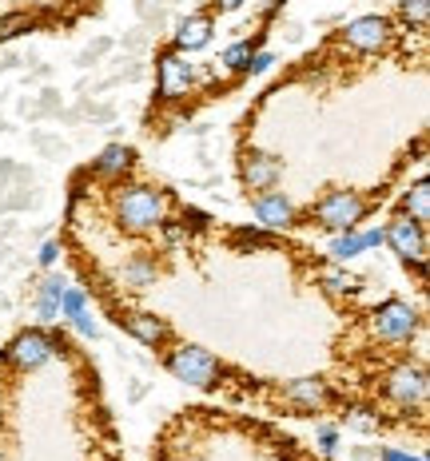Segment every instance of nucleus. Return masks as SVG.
<instances>
[{"label": "nucleus", "instance_id": "2eb2a0df", "mask_svg": "<svg viewBox=\"0 0 430 461\" xmlns=\"http://www.w3.org/2000/svg\"><path fill=\"white\" fill-rule=\"evenodd\" d=\"M398 215H407V219H415V223H430V184L426 179H418L415 187L407 191L403 199H398Z\"/></svg>", "mask_w": 430, "mask_h": 461}, {"label": "nucleus", "instance_id": "f3484780", "mask_svg": "<svg viewBox=\"0 0 430 461\" xmlns=\"http://www.w3.org/2000/svg\"><path fill=\"white\" fill-rule=\"evenodd\" d=\"M132 148H124V143H112V148H104V156L96 159V171L100 176H108V179H116V176H124V171L132 167Z\"/></svg>", "mask_w": 430, "mask_h": 461}, {"label": "nucleus", "instance_id": "9d476101", "mask_svg": "<svg viewBox=\"0 0 430 461\" xmlns=\"http://www.w3.org/2000/svg\"><path fill=\"white\" fill-rule=\"evenodd\" d=\"M239 176H243L247 191H271L283 179V159L271 151H247L239 163Z\"/></svg>", "mask_w": 430, "mask_h": 461}, {"label": "nucleus", "instance_id": "6e6552de", "mask_svg": "<svg viewBox=\"0 0 430 461\" xmlns=\"http://www.w3.org/2000/svg\"><path fill=\"white\" fill-rule=\"evenodd\" d=\"M390 36H395L390 16H359V21H351L343 28V41L355 48V52H382L390 44Z\"/></svg>", "mask_w": 430, "mask_h": 461}, {"label": "nucleus", "instance_id": "0eeeda50", "mask_svg": "<svg viewBox=\"0 0 430 461\" xmlns=\"http://www.w3.org/2000/svg\"><path fill=\"white\" fill-rule=\"evenodd\" d=\"M387 398L395 402V406H403V410H410V406H423L426 402V370L423 366H410V362H403V366H395L387 374Z\"/></svg>", "mask_w": 430, "mask_h": 461}, {"label": "nucleus", "instance_id": "b1692460", "mask_svg": "<svg viewBox=\"0 0 430 461\" xmlns=\"http://www.w3.org/2000/svg\"><path fill=\"white\" fill-rule=\"evenodd\" d=\"M72 326L84 334V339H96V334H100V326H96V319H92V311H88V306H84L80 314H72Z\"/></svg>", "mask_w": 430, "mask_h": 461}, {"label": "nucleus", "instance_id": "9b49d317", "mask_svg": "<svg viewBox=\"0 0 430 461\" xmlns=\"http://www.w3.org/2000/svg\"><path fill=\"white\" fill-rule=\"evenodd\" d=\"M191 80H196V72H191V64L184 60V52H164L160 56V95L164 100H179V95H188Z\"/></svg>", "mask_w": 430, "mask_h": 461}, {"label": "nucleus", "instance_id": "20e7f679", "mask_svg": "<svg viewBox=\"0 0 430 461\" xmlns=\"http://www.w3.org/2000/svg\"><path fill=\"white\" fill-rule=\"evenodd\" d=\"M371 330L379 342H410L418 330V311L403 299H387L371 314Z\"/></svg>", "mask_w": 430, "mask_h": 461}, {"label": "nucleus", "instance_id": "c756f323", "mask_svg": "<svg viewBox=\"0 0 430 461\" xmlns=\"http://www.w3.org/2000/svg\"><path fill=\"white\" fill-rule=\"evenodd\" d=\"M56 258H60V243H44L41 263H44V267H56Z\"/></svg>", "mask_w": 430, "mask_h": 461}, {"label": "nucleus", "instance_id": "1a4fd4ad", "mask_svg": "<svg viewBox=\"0 0 430 461\" xmlns=\"http://www.w3.org/2000/svg\"><path fill=\"white\" fill-rule=\"evenodd\" d=\"M252 211H255V219H260V227L263 230H287V227H295V203L283 195V191H255V199H252Z\"/></svg>", "mask_w": 430, "mask_h": 461}, {"label": "nucleus", "instance_id": "423d86ee", "mask_svg": "<svg viewBox=\"0 0 430 461\" xmlns=\"http://www.w3.org/2000/svg\"><path fill=\"white\" fill-rule=\"evenodd\" d=\"M52 354H56V342H52V334H44V330H21L13 342L5 346V362L16 366L21 374L41 370Z\"/></svg>", "mask_w": 430, "mask_h": 461}, {"label": "nucleus", "instance_id": "aec40b11", "mask_svg": "<svg viewBox=\"0 0 430 461\" xmlns=\"http://www.w3.org/2000/svg\"><path fill=\"white\" fill-rule=\"evenodd\" d=\"M398 16H403L407 24H415V28H426V21H430V0H403Z\"/></svg>", "mask_w": 430, "mask_h": 461}, {"label": "nucleus", "instance_id": "dca6fc26", "mask_svg": "<svg viewBox=\"0 0 430 461\" xmlns=\"http://www.w3.org/2000/svg\"><path fill=\"white\" fill-rule=\"evenodd\" d=\"M156 258H148V255H136L128 267L120 271V278H124V286H132V291H148L151 283H156Z\"/></svg>", "mask_w": 430, "mask_h": 461}, {"label": "nucleus", "instance_id": "7ed1b4c3", "mask_svg": "<svg viewBox=\"0 0 430 461\" xmlns=\"http://www.w3.org/2000/svg\"><path fill=\"white\" fill-rule=\"evenodd\" d=\"M367 199L359 195V191L351 187H339V191H327V195L319 199V203L311 207V223L334 230V235H343V230H355L362 223V215H367Z\"/></svg>", "mask_w": 430, "mask_h": 461}, {"label": "nucleus", "instance_id": "a211bd4d", "mask_svg": "<svg viewBox=\"0 0 430 461\" xmlns=\"http://www.w3.org/2000/svg\"><path fill=\"white\" fill-rule=\"evenodd\" d=\"M355 255H362V239L355 235V230L334 235V243H331V258H334V263H347V258H355Z\"/></svg>", "mask_w": 430, "mask_h": 461}, {"label": "nucleus", "instance_id": "cd10ccee", "mask_svg": "<svg viewBox=\"0 0 430 461\" xmlns=\"http://www.w3.org/2000/svg\"><path fill=\"white\" fill-rule=\"evenodd\" d=\"M204 230L207 227V215H204V211H184V230Z\"/></svg>", "mask_w": 430, "mask_h": 461}, {"label": "nucleus", "instance_id": "2f4dec72", "mask_svg": "<svg viewBox=\"0 0 430 461\" xmlns=\"http://www.w3.org/2000/svg\"><path fill=\"white\" fill-rule=\"evenodd\" d=\"M215 5L224 8V13H232V8H239V5H243V0H215Z\"/></svg>", "mask_w": 430, "mask_h": 461}, {"label": "nucleus", "instance_id": "7c9ffc66", "mask_svg": "<svg viewBox=\"0 0 430 461\" xmlns=\"http://www.w3.org/2000/svg\"><path fill=\"white\" fill-rule=\"evenodd\" d=\"M379 457H382V461H426V457H410V454H398V449H382Z\"/></svg>", "mask_w": 430, "mask_h": 461}, {"label": "nucleus", "instance_id": "c85d7f7f", "mask_svg": "<svg viewBox=\"0 0 430 461\" xmlns=\"http://www.w3.org/2000/svg\"><path fill=\"white\" fill-rule=\"evenodd\" d=\"M362 251H371V247H379L382 243V227H371V230H362Z\"/></svg>", "mask_w": 430, "mask_h": 461}, {"label": "nucleus", "instance_id": "393cba45", "mask_svg": "<svg viewBox=\"0 0 430 461\" xmlns=\"http://www.w3.org/2000/svg\"><path fill=\"white\" fill-rule=\"evenodd\" d=\"M232 243H239V247H252V251H255V247H271V239H267L263 230H235Z\"/></svg>", "mask_w": 430, "mask_h": 461}, {"label": "nucleus", "instance_id": "f03ea898", "mask_svg": "<svg viewBox=\"0 0 430 461\" xmlns=\"http://www.w3.org/2000/svg\"><path fill=\"white\" fill-rule=\"evenodd\" d=\"M116 223L132 235H143V230H156L164 223V195L156 187H124L116 191Z\"/></svg>", "mask_w": 430, "mask_h": 461}, {"label": "nucleus", "instance_id": "412c9836", "mask_svg": "<svg viewBox=\"0 0 430 461\" xmlns=\"http://www.w3.org/2000/svg\"><path fill=\"white\" fill-rule=\"evenodd\" d=\"M247 60H252V44H232L224 52V68L227 72H247Z\"/></svg>", "mask_w": 430, "mask_h": 461}, {"label": "nucleus", "instance_id": "a878e982", "mask_svg": "<svg viewBox=\"0 0 430 461\" xmlns=\"http://www.w3.org/2000/svg\"><path fill=\"white\" fill-rule=\"evenodd\" d=\"M275 64L271 52H252V60H247V72H267Z\"/></svg>", "mask_w": 430, "mask_h": 461}, {"label": "nucleus", "instance_id": "ddd939ff", "mask_svg": "<svg viewBox=\"0 0 430 461\" xmlns=\"http://www.w3.org/2000/svg\"><path fill=\"white\" fill-rule=\"evenodd\" d=\"M283 398L291 402L295 410H303V414H315V410H323L331 402V390L323 378H295V382H287Z\"/></svg>", "mask_w": 430, "mask_h": 461}, {"label": "nucleus", "instance_id": "f257e3e1", "mask_svg": "<svg viewBox=\"0 0 430 461\" xmlns=\"http://www.w3.org/2000/svg\"><path fill=\"white\" fill-rule=\"evenodd\" d=\"M164 366L176 374L179 382H188V386H199V390H215L219 378L227 374V366L215 358L212 350H204V346H191V342H179L168 350Z\"/></svg>", "mask_w": 430, "mask_h": 461}, {"label": "nucleus", "instance_id": "6ab92c4d", "mask_svg": "<svg viewBox=\"0 0 430 461\" xmlns=\"http://www.w3.org/2000/svg\"><path fill=\"white\" fill-rule=\"evenodd\" d=\"M28 28H36V16L32 13H13V16H0V41L8 36H21Z\"/></svg>", "mask_w": 430, "mask_h": 461}, {"label": "nucleus", "instance_id": "4be33fe9", "mask_svg": "<svg viewBox=\"0 0 430 461\" xmlns=\"http://www.w3.org/2000/svg\"><path fill=\"white\" fill-rule=\"evenodd\" d=\"M64 291H69V278H64V275H48L44 283H41V303L60 306V294Z\"/></svg>", "mask_w": 430, "mask_h": 461}, {"label": "nucleus", "instance_id": "5701e85b", "mask_svg": "<svg viewBox=\"0 0 430 461\" xmlns=\"http://www.w3.org/2000/svg\"><path fill=\"white\" fill-rule=\"evenodd\" d=\"M84 306H88V299H84V291H72V286H69V291L60 294V314H64V319H72V314H80Z\"/></svg>", "mask_w": 430, "mask_h": 461}, {"label": "nucleus", "instance_id": "39448f33", "mask_svg": "<svg viewBox=\"0 0 430 461\" xmlns=\"http://www.w3.org/2000/svg\"><path fill=\"white\" fill-rule=\"evenodd\" d=\"M382 243H390V251L403 258L407 267H423L426 258V227L415 223L407 215H395L387 227H382Z\"/></svg>", "mask_w": 430, "mask_h": 461}, {"label": "nucleus", "instance_id": "473e14b6", "mask_svg": "<svg viewBox=\"0 0 430 461\" xmlns=\"http://www.w3.org/2000/svg\"><path fill=\"white\" fill-rule=\"evenodd\" d=\"M0 461H5V454H0Z\"/></svg>", "mask_w": 430, "mask_h": 461}, {"label": "nucleus", "instance_id": "bb28decb", "mask_svg": "<svg viewBox=\"0 0 430 461\" xmlns=\"http://www.w3.org/2000/svg\"><path fill=\"white\" fill-rule=\"evenodd\" d=\"M334 446H339V434H334L331 426H323V429H319V449L331 457V454H334Z\"/></svg>", "mask_w": 430, "mask_h": 461}, {"label": "nucleus", "instance_id": "4468645a", "mask_svg": "<svg viewBox=\"0 0 430 461\" xmlns=\"http://www.w3.org/2000/svg\"><path fill=\"white\" fill-rule=\"evenodd\" d=\"M212 44V16H191L176 32V52H199Z\"/></svg>", "mask_w": 430, "mask_h": 461}, {"label": "nucleus", "instance_id": "f8f14e48", "mask_svg": "<svg viewBox=\"0 0 430 461\" xmlns=\"http://www.w3.org/2000/svg\"><path fill=\"white\" fill-rule=\"evenodd\" d=\"M120 326H128V334L151 350H160L164 342H171V326L156 314H143V311H132V314H120Z\"/></svg>", "mask_w": 430, "mask_h": 461}]
</instances>
